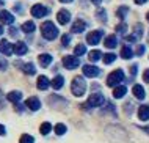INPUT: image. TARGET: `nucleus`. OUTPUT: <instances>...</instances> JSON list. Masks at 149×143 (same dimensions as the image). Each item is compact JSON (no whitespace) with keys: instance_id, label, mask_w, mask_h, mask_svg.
Masks as SVG:
<instances>
[{"instance_id":"nucleus-5","label":"nucleus","mask_w":149,"mask_h":143,"mask_svg":"<svg viewBox=\"0 0 149 143\" xmlns=\"http://www.w3.org/2000/svg\"><path fill=\"white\" fill-rule=\"evenodd\" d=\"M63 64L66 69H75L80 64V60L75 55H66L63 57Z\"/></svg>"},{"instance_id":"nucleus-47","label":"nucleus","mask_w":149,"mask_h":143,"mask_svg":"<svg viewBox=\"0 0 149 143\" xmlns=\"http://www.w3.org/2000/svg\"><path fill=\"white\" fill-rule=\"evenodd\" d=\"M3 33V30H2V25H0V35H2Z\"/></svg>"},{"instance_id":"nucleus-10","label":"nucleus","mask_w":149,"mask_h":143,"mask_svg":"<svg viewBox=\"0 0 149 143\" xmlns=\"http://www.w3.org/2000/svg\"><path fill=\"white\" fill-rule=\"evenodd\" d=\"M13 52L17 55H25L27 52H29V47H27L25 43H22V41H17V43L13 44Z\"/></svg>"},{"instance_id":"nucleus-31","label":"nucleus","mask_w":149,"mask_h":143,"mask_svg":"<svg viewBox=\"0 0 149 143\" xmlns=\"http://www.w3.org/2000/svg\"><path fill=\"white\" fill-rule=\"evenodd\" d=\"M102 60H104V63H105V64H110V63H113V61L116 60V55L115 54H105Z\"/></svg>"},{"instance_id":"nucleus-37","label":"nucleus","mask_w":149,"mask_h":143,"mask_svg":"<svg viewBox=\"0 0 149 143\" xmlns=\"http://www.w3.org/2000/svg\"><path fill=\"white\" fill-rule=\"evenodd\" d=\"M143 80H144V82H148V83H149V69H146V71L143 72Z\"/></svg>"},{"instance_id":"nucleus-12","label":"nucleus","mask_w":149,"mask_h":143,"mask_svg":"<svg viewBox=\"0 0 149 143\" xmlns=\"http://www.w3.org/2000/svg\"><path fill=\"white\" fill-rule=\"evenodd\" d=\"M57 19H58V22L61 24V25H66V24L71 20V14H69V11H68V10H61V11H58Z\"/></svg>"},{"instance_id":"nucleus-22","label":"nucleus","mask_w":149,"mask_h":143,"mask_svg":"<svg viewBox=\"0 0 149 143\" xmlns=\"http://www.w3.org/2000/svg\"><path fill=\"white\" fill-rule=\"evenodd\" d=\"M21 28H22V32H24V33H33V32H35V28H36V25H35V22H31V20H29V22H24Z\"/></svg>"},{"instance_id":"nucleus-29","label":"nucleus","mask_w":149,"mask_h":143,"mask_svg":"<svg viewBox=\"0 0 149 143\" xmlns=\"http://www.w3.org/2000/svg\"><path fill=\"white\" fill-rule=\"evenodd\" d=\"M100 57H102V52H100V50H91V52H90V57H88V58H90L91 61H97Z\"/></svg>"},{"instance_id":"nucleus-26","label":"nucleus","mask_w":149,"mask_h":143,"mask_svg":"<svg viewBox=\"0 0 149 143\" xmlns=\"http://www.w3.org/2000/svg\"><path fill=\"white\" fill-rule=\"evenodd\" d=\"M55 134H57V135H63V134H66V126L63 124V123H58V124H55Z\"/></svg>"},{"instance_id":"nucleus-21","label":"nucleus","mask_w":149,"mask_h":143,"mask_svg":"<svg viewBox=\"0 0 149 143\" xmlns=\"http://www.w3.org/2000/svg\"><path fill=\"white\" fill-rule=\"evenodd\" d=\"M50 85L54 87V90H60L64 85V79H63V76H55L54 77V80L50 82Z\"/></svg>"},{"instance_id":"nucleus-38","label":"nucleus","mask_w":149,"mask_h":143,"mask_svg":"<svg viewBox=\"0 0 149 143\" xmlns=\"http://www.w3.org/2000/svg\"><path fill=\"white\" fill-rule=\"evenodd\" d=\"M6 66H8L6 60H2V58H0V69H6Z\"/></svg>"},{"instance_id":"nucleus-28","label":"nucleus","mask_w":149,"mask_h":143,"mask_svg":"<svg viewBox=\"0 0 149 143\" xmlns=\"http://www.w3.org/2000/svg\"><path fill=\"white\" fill-rule=\"evenodd\" d=\"M86 52V47H85V44H79V46H75L74 49V54L75 57H80V55H83Z\"/></svg>"},{"instance_id":"nucleus-40","label":"nucleus","mask_w":149,"mask_h":143,"mask_svg":"<svg viewBox=\"0 0 149 143\" xmlns=\"http://www.w3.org/2000/svg\"><path fill=\"white\" fill-rule=\"evenodd\" d=\"M0 135H6V129L3 124H0Z\"/></svg>"},{"instance_id":"nucleus-15","label":"nucleus","mask_w":149,"mask_h":143,"mask_svg":"<svg viewBox=\"0 0 149 143\" xmlns=\"http://www.w3.org/2000/svg\"><path fill=\"white\" fill-rule=\"evenodd\" d=\"M0 52L5 55H11L13 54V44H10L6 39H2V43H0Z\"/></svg>"},{"instance_id":"nucleus-44","label":"nucleus","mask_w":149,"mask_h":143,"mask_svg":"<svg viewBox=\"0 0 149 143\" xmlns=\"http://www.w3.org/2000/svg\"><path fill=\"white\" fill-rule=\"evenodd\" d=\"M130 69H132V74H136V64H134Z\"/></svg>"},{"instance_id":"nucleus-1","label":"nucleus","mask_w":149,"mask_h":143,"mask_svg":"<svg viewBox=\"0 0 149 143\" xmlns=\"http://www.w3.org/2000/svg\"><path fill=\"white\" fill-rule=\"evenodd\" d=\"M41 35H42V38H46L47 41H52V39H55L58 36V28L55 27L54 22L46 20V22L41 25Z\"/></svg>"},{"instance_id":"nucleus-4","label":"nucleus","mask_w":149,"mask_h":143,"mask_svg":"<svg viewBox=\"0 0 149 143\" xmlns=\"http://www.w3.org/2000/svg\"><path fill=\"white\" fill-rule=\"evenodd\" d=\"M104 102H105V97L100 95V93H93V95L88 97L85 107H86V109H90V107H100Z\"/></svg>"},{"instance_id":"nucleus-32","label":"nucleus","mask_w":149,"mask_h":143,"mask_svg":"<svg viewBox=\"0 0 149 143\" xmlns=\"http://www.w3.org/2000/svg\"><path fill=\"white\" fill-rule=\"evenodd\" d=\"M127 11H129V8H127V6H121L119 10H118V16H119L121 19H124V16L127 14Z\"/></svg>"},{"instance_id":"nucleus-42","label":"nucleus","mask_w":149,"mask_h":143,"mask_svg":"<svg viewBox=\"0 0 149 143\" xmlns=\"http://www.w3.org/2000/svg\"><path fill=\"white\" fill-rule=\"evenodd\" d=\"M148 0H135V3L136 5H143V3H146Z\"/></svg>"},{"instance_id":"nucleus-6","label":"nucleus","mask_w":149,"mask_h":143,"mask_svg":"<svg viewBox=\"0 0 149 143\" xmlns=\"http://www.w3.org/2000/svg\"><path fill=\"white\" fill-rule=\"evenodd\" d=\"M104 36V32L102 30H94V32H90V33L86 35V43L91 44V46H94V44H99L100 38Z\"/></svg>"},{"instance_id":"nucleus-33","label":"nucleus","mask_w":149,"mask_h":143,"mask_svg":"<svg viewBox=\"0 0 149 143\" xmlns=\"http://www.w3.org/2000/svg\"><path fill=\"white\" fill-rule=\"evenodd\" d=\"M97 18H100V20H102V22H105V20H107V13L102 10V8H99V11H97Z\"/></svg>"},{"instance_id":"nucleus-18","label":"nucleus","mask_w":149,"mask_h":143,"mask_svg":"<svg viewBox=\"0 0 149 143\" xmlns=\"http://www.w3.org/2000/svg\"><path fill=\"white\" fill-rule=\"evenodd\" d=\"M138 118L141 121L149 120V105H141V107L138 109Z\"/></svg>"},{"instance_id":"nucleus-36","label":"nucleus","mask_w":149,"mask_h":143,"mask_svg":"<svg viewBox=\"0 0 149 143\" xmlns=\"http://www.w3.org/2000/svg\"><path fill=\"white\" fill-rule=\"evenodd\" d=\"M61 43H63V46H69V43H71V36H69V35H63Z\"/></svg>"},{"instance_id":"nucleus-13","label":"nucleus","mask_w":149,"mask_h":143,"mask_svg":"<svg viewBox=\"0 0 149 143\" xmlns=\"http://www.w3.org/2000/svg\"><path fill=\"white\" fill-rule=\"evenodd\" d=\"M85 28H86V24H85V20H82V19H77V20L74 22V25H72L71 32H72V33H82V32H85Z\"/></svg>"},{"instance_id":"nucleus-48","label":"nucleus","mask_w":149,"mask_h":143,"mask_svg":"<svg viewBox=\"0 0 149 143\" xmlns=\"http://www.w3.org/2000/svg\"><path fill=\"white\" fill-rule=\"evenodd\" d=\"M146 18H148V20H149V13H148V14H146Z\"/></svg>"},{"instance_id":"nucleus-14","label":"nucleus","mask_w":149,"mask_h":143,"mask_svg":"<svg viewBox=\"0 0 149 143\" xmlns=\"http://www.w3.org/2000/svg\"><path fill=\"white\" fill-rule=\"evenodd\" d=\"M132 93H134V96L136 97V99H140V101H143L144 97H146V91H144V88L141 87V85H134Z\"/></svg>"},{"instance_id":"nucleus-39","label":"nucleus","mask_w":149,"mask_h":143,"mask_svg":"<svg viewBox=\"0 0 149 143\" xmlns=\"http://www.w3.org/2000/svg\"><path fill=\"white\" fill-rule=\"evenodd\" d=\"M144 52V46H138V49H136V55H143Z\"/></svg>"},{"instance_id":"nucleus-11","label":"nucleus","mask_w":149,"mask_h":143,"mask_svg":"<svg viewBox=\"0 0 149 143\" xmlns=\"http://www.w3.org/2000/svg\"><path fill=\"white\" fill-rule=\"evenodd\" d=\"M0 20H2V24H6V25H11V24L14 22V16L10 13V11L3 10L0 11Z\"/></svg>"},{"instance_id":"nucleus-8","label":"nucleus","mask_w":149,"mask_h":143,"mask_svg":"<svg viewBox=\"0 0 149 143\" xmlns=\"http://www.w3.org/2000/svg\"><path fill=\"white\" fill-rule=\"evenodd\" d=\"M83 76L85 77H97L99 74H100V69L97 68V66H94V64H85V66H83Z\"/></svg>"},{"instance_id":"nucleus-27","label":"nucleus","mask_w":149,"mask_h":143,"mask_svg":"<svg viewBox=\"0 0 149 143\" xmlns=\"http://www.w3.org/2000/svg\"><path fill=\"white\" fill-rule=\"evenodd\" d=\"M39 130H41V134H42V135H47V134H49L50 132V130H52V124H50V123H42V124H41V128H39Z\"/></svg>"},{"instance_id":"nucleus-2","label":"nucleus","mask_w":149,"mask_h":143,"mask_svg":"<svg viewBox=\"0 0 149 143\" xmlns=\"http://www.w3.org/2000/svg\"><path fill=\"white\" fill-rule=\"evenodd\" d=\"M71 91H72V95L77 96V97L85 95V91H86V82H85V79L80 77V76L74 77V80H72V83H71Z\"/></svg>"},{"instance_id":"nucleus-25","label":"nucleus","mask_w":149,"mask_h":143,"mask_svg":"<svg viewBox=\"0 0 149 143\" xmlns=\"http://www.w3.org/2000/svg\"><path fill=\"white\" fill-rule=\"evenodd\" d=\"M22 71L25 72V74L33 76L35 72H36V69H35V64L33 63H25V64H22Z\"/></svg>"},{"instance_id":"nucleus-19","label":"nucleus","mask_w":149,"mask_h":143,"mask_svg":"<svg viewBox=\"0 0 149 143\" xmlns=\"http://www.w3.org/2000/svg\"><path fill=\"white\" fill-rule=\"evenodd\" d=\"M127 93V88L124 87V85H119V87H116L113 90V97L115 99H121V97H124Z\"/></svg>"},{"instance_id":"nucleus-35","label":"nucleus","mask_w":149,"mask_h":143,"mask_svg":"<svg viewBox=\"0 0 149 143\" xmlns=\"http://www.w3.org/2000/svg\"><path fill=\"white\" fill-rule=\"evenodd\" d=\"M126 30H127V25H126V24H119V25L118 27H116V32H119V33H126Z\"/></svg>"},{"instance_id":"nucleus-7","label":"nucleus","mask_w":149,"mask_h":143,"mask_svg":"<svg viewBox=\"0 0 149 143\" xmlns=\"http://www.w3.org/2000/svg\"><path fill=\"white\" fill-rule=\"evenodd\" d=\"M47 13H49L47 6L41 5V3H36V5L31 6V16L33 18H44V16H47Z\"/></svg>"},{"instance_id":"nucleus-16","label":"nucleus","mask_w":149,"mask_h":143,"mask_svg":"<svg viewBox=\"0 0 149 143\" xmlns=\"http://www.w3.org/2000/svg\"><path fill=\"white\" fill-rule=\"evenodd\" d=\"M36 87H38V90H47L50 87V82L46 76H39L38 82H36Z\"/></svg>"},{"instance_id":"nucleus-43","label":"nucleus","mask_w":149,"mask_h":143,"mask_svg":"<svg viewBox=\"0 0 149 143\" xmlns=\"http://www.w3.org/2000/svg\"><path fill=\"white\" fill-rule=\"evenodd\" d=\"M91 2H93V3H94V5H97V6H99V5H100V3H102V0H91Z\"/></svg>"},{"instance_id":"nucleus-17","label":"nucleus","mask_w":149,"mask_h":143,"mask_svg":"<svg viewBox=\"0 0 149 143\" xmlns=\"http://www.w3.org/2000/svg\"><path fill=\"white\" fill-rule=\"evenodd\" d=\"M6 99L10 101V102L17 104V102L22 99V93H21V91H16V90H14V91H10V93L6 95Z\"/></svg>"},{"instance_id":"nucleus-3","label":"nucleus","mask_w":149,"mask_h":143,"mask_svg":"<svg viewBox=\"0 0 149 143\" xmlns=\"http://www.w3.org/2000/svg\"><path fill=\"white\" fill-rule=\"evenodd\" d=\"M124 80V72L123 69H116V71H113L111 74H108L107 77V85L108 87H119V83Z\"/></svg>"},{"instance_id":"nucleus-30","label":"nucleus","mask_w":149,"mask_h":143,"mask_svg":"<svg viewBox=\"0 0 149 143\" xmlns=\"http://www.w3.org/2000/svg\"><path fill=\"white\" fill-rule=\"evenodd\" d=\"M19 143H35V138L31 137L30 134H24V135H21Z\"/></svg>"},{"instance_id":"nucleus-23","label":"nucleus","mask_w":149,"mask_h":143,"mask_svg":"<svg viewBox=\"0 0 149 143\" xmlns=\"http://www.w3.org/2000/svg\"><path fill=\"white\" fill-rule=\"evenodd\" d=\"M118 46V39H116V36L115 35H110V36H107L105 38V47L108 49H113Z\"/></svg>"},{"instance_id":"nucleus-45","label":"nucleus","mask_w":149,"mask_h":143,"mask_svg":"<svg viewBox=\"0 0 149 143\" xmlns=\"http://www.w3.org/2000/svg\"><path fill=\"white\" fill-rule=\"evenodd\" d=\"M60 2H61V3H71L72 0H60Z\"/></svg>"},{"instance_id":"nucleus-34","label":"nucleus","mask_w":149,"mask_h":143,"mask_svg":"<svg viewBox=\"0 0 149 143\" xmlns=\"http://www.w3.org/2000/svg\"><path fill=\"white\" fill-rule=\"evenodd\" d=\"M141 30H143L141 24H136V25H135V36H136V38H140V36H141Z\"/></svg>"},{"instance_id":"nucleus-46","label":"nucleus","mask_w":149,"mask_h":143,"mask_svg":"<svg viewBox=\"0 0 149 143\" xmlns=\"http://www.w3.org/2000/svg\"><path fill=\"white\" fill-rule=\"evenodd\" d=\"M143 130H144V132H148V134H149V126H146V128H143Z\"/></svg>"},{"instance_id":"nucleus-24","label":"nucleus","mask_w":149,"mask_h":143,"mask_svg":"<svg viewBox=\"0 0 149 143\" xmlns=\"http://www.w3.org/2000/svg\"><path fill=\"white\" fill-rule=\"evenodd\" d=\"M132 55H134V52H132V49L129 47V46H124L123 49H121V57H123L124 60L132 58Z\"/></svg>"},{"instance_id":"nucleus-41","label":"nucleus","mask_w":149,"mask_h":143,"mask_svg":"<svg viewBox=\"0 0 149 143\" xmlns=\"http://www.w3.org/2000/svg\"><path fill=\"white\" fill-rule=\"evenodd\" d=\"M16 32H17L16 28H13V27L10 28V35H11V36H16Z\"/></svg>"},{"instance_id":"nucleus-9","label":"nucleus","mask_w":149,"mask_h":143,"mask_svg":"<svg viewBox=\"0 0 149 143\" xmlns=\"http://www.w3.org/2000/svg\"><path fill=\"white\" fill-rule=\"evenodd\" d=\"M25 105H27V109H30V110H33V112H36V110L41 109V101H39L36 96H31V97H29V99L25 101Z\"/></svg>"},{"instance_id":"nucleus-20","label":"nucleus","mask_w":149,"mask_h":143,"mask_svg":"<svg viewBox=\"0 0 149 143\" xmlns=\"http://www.w3.org/2000/svg\"><path fill=\"white\" fill-rule=\"evenodd\" d=\"M38 61H39V64H41L42 68H46V66H49V64L52 63V55L49 54H41L38 57Z\"/></svg>"}]
</instances>
